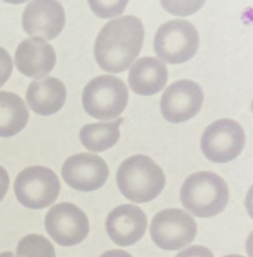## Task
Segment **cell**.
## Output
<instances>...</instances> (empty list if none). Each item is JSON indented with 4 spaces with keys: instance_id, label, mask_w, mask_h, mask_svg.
Wrapping results in <instances>:
<instances>
[{
    "instance_id": "cb8c5ba5",
    "label": "cell",
    "mask_w": 253,
    "mask_h": 257,
    "mask_svg": "<svg viewBox=\"0 0 253 257\" xmlns=\"http://www.w3.org/2000/svg\"><path fill=\"white\" fill-rule=\"evenodd\" d=\"M100 257H133L123 250H111L105 252Z\"/></svg>"
},
{
    "instance_id": "9a60e30c",
    "label": "cell",
    "mask_w": 253,
    "mask_h": 257,
    "mask_svg": "<svg viewBox=\"0 0 253 257\" xmlns=\"http://www.w3.org/2000/svg\"><path fill=\"white\" fill-rule=\"evenodd\" d=\"M168 70L164 63L155 57L139 59L129 71V86L134 92L142 96L157 94L166 86Z\"/></svg>"
},
{
    "instance_id": "30bf717a",
    "label": "cell",
    "mask_w": 253,
    "mask_h": 257,
    "mask_svg": "<svg viewBox=\"0 0 253 257\" xmlns=\"http://www.w3.org/2000/svg\"><path fill=\"white\" fill-rule=\"evenodd\" d=\"M203 99L200 85L192 80H178L163 92L160 110L167 121L182 123L190 120L200 111Z\"/></svg>"
},
{
    "instance_id": "9c48e42d",
    "label": "cell",
    "mask_w": 253,
    "mask_h": 257,
    "mask_svg": "<svg viewBox=\"0 0 253 257\" xmlns=\"http://www.w3.org/2000/svg\"><path fill=\"white\" fill-rule=\"evenodd\" d=\"M45 225L49 236L62 246H74L86 239L89 234L87 216L75 204L63 202L48 212Z\"/></svg>"
},
{
    "instance_id": "484cf974",
    "label": "cell",
    "mask_w": 253,
    "mask_h": 257,
    "mask_svg": "<svg viewBox=\"0 0 253 257\" xmlns=\"http://www.w3.org/2000/svg\"><path fill=\"white\" fill-rule=\"evenodd\" d=\"M224 257H244V256H241V255L231 254V255H227V256H225Z\"/></svg>"
},
{
    "instance_id": "8992f818",
    "label": "cell",
    "mask_w": 253,
    "mask_h": 257,
    "mask_svg": "<svg viewBox=\"0 0 253 257\" xmlns=\"http://www.w3.org/2000/svg\"><path fill=\"white\" fill-rule=\"evenodd\" d=\"M60 190L58 176L43 166L27 167L15 179V193L18 201L33 210L52 205L58 199Z\"/></svg>"
},
{
    "instance_id": "7c38bea8",
    "label": "cell",
    "mask_w": 253,
    "mask_h": 257,
    "mask_svg": "<svg viewBox=\"0 0 253 257\" xmlns=\"http://www.w3.org/2000/svg\"><path fill=\"white\" fill-rule=\"evenodd\" d=\"M25 32L35 38L52 40L58 36L66 23L63 6L57 1H33L23 14Z\"/></svg>"
},
{
    "instance_id": "ffe728a7",
    "label": "cell",
    "mask_w": 253,
    "mask_h": 257,
    "mask_svg": "<svg viewBox=\"0 0 253 257\" xmlns=\"http://www.w3.org/2000/svg\"><path fill=\"white\" fill-rule=\"evenodd\" d=\"M127 3V1H89L92 10L101 18H112L121 15Z\"/></svg>"
},
{
    "instance_id": "d4e9b609",
    "label": "cell",
    "mask_w": 253,
    "mask_h": 257,
    "mask_svg": "<svg viewBox=\"0 0 253 257\" xmlns=\"http://www.w3.org/2000/svg\"><path fill=\"white\" fill-rule=\"evenodd\" d=\"M0 257H15V255L13 254V253L12 252L8 251V252H3V253H0Z\"/></svg>"
},
{
    "instance_id": "44dd1931",
    "label": "cell",
    "mask_w": 253,
    "mask_h": 257,
    "mask_svg": "<svg viewBox=\"0 0 253 257\" xmlns=\"http://www.w3.org/2000/svg\"><path fill=\"white\" fill-rule=\"evenodd\" d=\"M13 60L9 52L0 47V87L10 78L13 71Z\"/></svg>"
},
{
    "instance_id": "4fadbf2b",
    "label": "cell",
    "mask_w": 253,
    "mask_h": 257,
    "mask_svg": "<svg viewBox=\"0 0 253 257\" xmlns=\"http://www.w3.org/2000/svg\"><path fill=\"white\" fill-rule=\"evenodd\" d=\"M106 227L114 243L127 247L143 237L147 227V219L140 207L133 204H123L109 213Z\"/></svg>"
},
{
    "instance_id": "277c9868",
    "label": "cell",
    "mask_w": 253,
    "mask_h": 257,
    "mask_svg": "<svg viewBox=\"0 0 253 257\" xmlns=\"http://www.w3.org/2000/svg\"><path fill=\"white\" fill-rule=\"evenodd\" d=\"M129 91L124 82L112 75H101L92 79L83 92L85 111L98 120L118 117L127 106Z\"/></svg>"
},
{
    "instance_id": "e0dca14e",
    "label": "cell",
    "mask_w": 253,
    "mask_h": 257,
    "mask_svg": "<svg viewBox=\"0 0 253 257\" xmlns=\"http://www.w3.org/2000/svg\"><path fill=\"white\" fill-rule=\"evenodd\" d=\"M29 118V109L21 97L0 91V137L16 136L26 127Z\"/></svg>"
},
{
    "instance_id": "2e32d148",
    "label": "cell",
    "mask_w": 253,
    "mask_h": 257,
    "mask_svg": "<svg viewBox=\"0 0 253 257\" xmlns=\"http://www.w3.org/2000/svg\"><path fill=\"white\" fill-rule=\"evenodd\" d=\"M66 99V86L53 77L34 80L26 92V100L31 109L43 116L58 112L64 106Z\"/></svg>"
},
{
    "instance_id": "d6986e66",
    "label": "cell",
    "mask_w": 253,
    "mask_h": 257,
    "mask_svg": "<svg viewBox=\"0 0 253 257\" xmlns=\"http://www.w3.org/2000/svg\"><path fill=\"white\" fill-rule=\"evenodd\" d=\"M17 257H56V253L52 243L45 236L31 234L18 243Z\"/></svg>"
},
{
    "instance_id": "7402d4cb",
    "label": "cell",
    "mask_w": 253,
    "mask_h": 257,
    "mask_svg": "<svg viewBox=\"0 0 253 257\" xmlns=\"http://www.w3.org/2000/svg\"><path fill=\"white\" fill-rule=\"evenodd\" d=\"M175 257H214V255L207 247L194 245L179 252Z\"/></svg>"
},
{
    "instance_id": "8fae6325",
    "label": "cell",
    "mask_w": 253,
    "mask_h": 257,
    "mask_svg": "<svg viewBox=\"0 0 253 257\" xmlns=\"http://www.w3.org/2000/svg\"><path fill=\"white\" fill-rule=\"evenodd\" d=\"M109 167L100 156L79 153L69 157L62 168L63 179L71 187L81 192L95 191L109 177Z\"/></svg>"
},
{
    "instance_id": "5b68a950",
    "label": "cell",
    "mask_w": 253,
    "mask_h": 257,
    "mask_svg": "<svg viewBox=\"0 0 253 257\" xmlns=\"http://www.w3.org/2000/svg\"><path fill=\"white\" fill-rule=\"evenodd\" d=\"M198 32L183 20H174L162 25L156 32L154 49L157 55L169 64L186 63L197 53Z\"/></svg>"
},
{
    "instance_id": "ac0fdd59",
    "label": "cell",
    "mask_w": 253,
    "mask_h": 257,
    "mask_svg": "<svg viewBox=\"0 0 253 257\" xmlns=\"http://www.w3.org/2000/svg\"><path fill=\"white\" fill-rule=\"evenodd\" d=\"M124 119L120 117L109 123H95L85 125L80 132L83 146L95 153H101L116 145L120 137V126Z\"/></svg>"
},
{
    "instance_id": "7a4b0ae2",
    "label": "cell",
    "mask_w": 253,
    "mask_h": 257,
    "mask_svg": "<svg viewBox=\"0 0 253 257\" xmlns=\"http://www.w3.org/2000/svg\"><path fill=\"white\" fill-rule=\"evenodd\" d=\"M117 182L120 192L129 200L146 203L153 200L165 187L166 177L161 167L149 156L136 155L119 167Z\"/></svg>"
},
{
    "instance_id": "6da1fadb",
    "label": "cell",
    "mask_w": 253,
    "mask_h": 257,
    "mask_svg": "<svg viewBox=\"0 0 253 257\" xmlns=\"http://www.w3.org/2000/svg\"><path fill=\"white\" fill-rule=\"evenodd\" d=\"M144 35L143 23L136 17L126 15L111 20L95 40L97 63L110 73L124 72L140 54Z\"/></svg>"
},
{
    "instance_id": "ba28073f",
    "label": "cell",
    "mask_w": 253,
    "mask_h": 257,
    "mask_svg": "<svg viewBox=\"0 0 253 257\" xmlns=\"http://www.w3.org/2000/svg\"><path fill=\"white\" fill-rule=\"evenodd\" d=\"M246 136L243 128L232 119H220L203 132L200 147L208 160L214 163H227L243 150Z\"/></svg>"
},
{
    "instance_id": "52a82bcc",
    "label": "cell",
    "mask_w": 253,
    "mask_h": 257,
    "mask_svg": "<svg viewBox=\"0 0 253 257\" xmlns=\"http://www.w3.org/2000/svg\"><path fill=\"white\" fill-rule=\"evenodd\" d=\"M197 224L191 215L180 209L162 210L150 226L152 241L161 249L177 250L191 244L197 234Z\"/></svg>"
},
{
    "instance_id": "603a6c76",
    "label": "cell",
    "mask_w": 253,
    "mask_h": 257,
    "mask_svg": "<svg viewBox=\"0 0 253 257\" xmlns=\"http://www.w3.org/2000/svg\"><path fill=\"white\" fill-rule=\"evenodd\" d=\"M10 179L7 171L0 166V202L4 199L9 190Z\"/></svg>"
},
{
    "instance_id": "5bb4252c",
    "label": "cell",
    "mask_w": 253,
    "mask_h": 257,
    "mask_svg": "<svg viewBox=\"0 0 253 257\" xmlns=\"http://www.w3.org/2000/svg\"><path fill=\"white\" fill-rule=\"evenodd\" d=\"M15 64L20 73L40 79L52 72L56 64V53L49 43L41 38H29L22 41L16 53Z\"/></svg>"
},
{
    "instance_id": "3957f363",
    "label": "cell",
    "mask_w": 253,
    "mask_h": 257,
    "mask_svg": "<svg viewBox=\"0 0 253 257\" xmlns=\"http://www.w3.org/2000/svg\"><path fill=\"white\" fill-rule=\"evenodd\" d=\"M180 200L197 217H213L227 205L229 190L224 180L215 173L198 172L185 180L180 189Z\"/></svg>"
}]
</instances>
